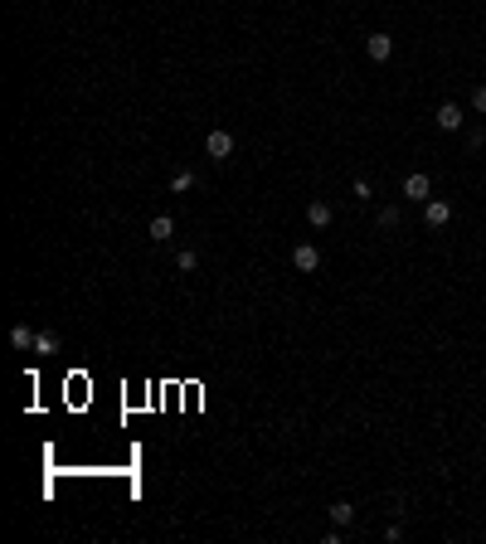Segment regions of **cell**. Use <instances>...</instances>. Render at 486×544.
Wrapping results in <instances>:
<instances>
[{
	"instance_id": "6da1fadb",
	"label": "cell",
	"mask_w": 486,
	"mask_h": 544,
	"mask_svg": "<svg viewBox=\"0 0 486 544\" xmlns=\"http://www.w3.org/2000/svg\"><path fill=\"white\" fill-rule=\"evenodd\" d=\"M205 151H210V161H219V165H224L229 156H234V136L224 132V127H214V132L205 136Z\"/></svg>"
},
{
	"instance_id": "7a4b0ae2",
	"label": "cell",
	"mask_w": 486,
	"mask_h": 544,
	"mask_svg": "<svg viewBox=\"0 0 486 544\" xmlns=\"http://www.w3.org/2000/svg\"><path fill=\"white\" fill-rule=\"evenodd\" d=\"M428 194H433V180L423 175V170L404 175V199H413V204H428Z\"/></svg>"
},
{
	"instance_id": "3957f363",
	"label": "cell",
	"mask_w": 486,
	"mask_h": 544,
	"mask_svg": "<svg viewBox=\"0 0 486 544\" xmlns=\"http://www.w3.org/2000/svg\"><path fill=\"white\" fill-rule=\"evenodd\" d=\"M292 268H297V272H316V268H321V248H316V244H297V248H292Z\"/></svg>"
},
{
	"instance_id": "277c9868",
	"label": "cell",
	"mask_w": 486,
	"mask_h": 544,
	"mask_svg": "<svg viewBox=\"0 0 486 544\" xmlns=\"http://www.w3.org/2000/svg\"><path fill=\"white\" fill-rule=\"evenodd\" d=\"M433 122H438V132H457L462 127V108L457 103H443V108L433 112Z\"/></svg>"
},
{
	"instance_id": "5b68a950",
	"label": "cell",
	"mask_w": 486,
	"mask_h": 544,
	"mask_svg": "<svg viewBox=\"0 0 486 544\" xmlns=\"http://www.w3.org/2000/svg\"><path fill=\"white\" fill-rule=\"evenodd\" d=\"M423 219H428V229H443V224L453 219V204H448V199H428V204H423Z\"/></svg>"
},
{
	"instance_id": "8992f818",
	"label": "cell",
	"mask_w": 486,
	"mask_h": 544,
	"mask_svg": "<svg viewBox=\"0 0 486 544\" xmlns=\"http://www.w3.org/2000/svg\"><path fill=\"white\" fill-rule=\"evenodd\" d=\"M365 54L375 58V63H384V58L394 54V39H389V34H370V39H365Z\"/></svg>"
},
{
	"instance_id": "52a82bcc",
	"label": "cell",
	"mask_w": 486,
	"mask_h": 544,
	"mask_svg": "<svg viewBox=\"0 0 486 544\" xmlns=\"http://www.w3.org/2000/svg\"><path fill=\"white\" fill-rule=\"evenodd\" d=\"M146 234H151L156 244H170V239H175V219H170V214H156V219H151V229H146Z\"/></svg>"
},
{
	"instance_id": "ba28073f",
	"label": "cell",
	"mask_w": 486,
	"mask_h": 544,
	"mask_svg": "<svg viewBox=\"0 0 486 544\" xmlns=\"http://www.w3.org/2000/svg\"><path fill=\"white\" fill-rule=\"evenodd\" d=\"M306 224H311V229H326V224H331V204H326V199H311V204H306Z\"/></svg>"
},
{
	"instance_id": "9c48e42d",
	"label": "cell",
	"mask_w": 486,
	"mask_h": 544,
	"mask_svg": "<svg viewBox=\"0 0 486 544\" xmlns=\"http://www.w3.org/2000/svg\"><path fill=\"white\" fill-rule=\"evenodd\" d=\"M331 525H336V530L355 525V506H351V501H336V506H331Z\"/></svg>"
},
{
	"instance_id": "30bf717a",
	"label": "cell",
	"mask_w": 486,
	"mask_h": 544,
	"mask_svg": "<svg viewBox=\"0 0 486 544\" xmlns=\"http://www.w3.org/2000/svg\"><path fill=\"white\" fill-rule=\"evenodd\" d=\"M34 335H39V330L15 326V330H10V345H15V350H34Z\"/></svg>"
},
{
	"instance_id": "8fae6325",
	"label": "cell",
	"mask_w": 486,
	"mask_h": 544,
	"mask_svg": "<svg viewBox=\"0 0 486 544\" xmlns=\"http://www.w3.org/2000/svg\"><path fill=\"white\" fill-rule=\"evenodd\" d=\"M34 355H58V335L54 330H39V335H34Z\"/></svg>"
},
{
	"instance_id": "7c38bea8",
	"label": "cell",
	"mask_w": 486,
	"mask_h": 544,
	"mask_svg": "<svg viewBox=\"0 0 486 544\" xmlns=\"http://www.w3.org/2000/svg\"><path fill=\"white\" fill-rule=\"evenodd\" d=\"M170 190H175V194L195 190V170H175V175H170Z\"/></svg>"
},
{
	"instance_id": "4fadbf2b",
	"label": "cell",
	"mask_w": 486,
	"mask_h": 544,
	"mask_svg": "<svg viewBox=\"0 0 486 544\" xmlns=\"http://www.w3.org/2000/svg\"><path fill=\"white\" fill-rule=\"evenodd\" d=\"M175 268H180V272H195V268H200V253H195V248H180V253H175Z\"/></svg>"
},
{
	"instance_id": "5bb4252c",
	"label": "cell",
	"mask_w": 486,
	"mask_h": 544,
	"mask_svg": "<svg viewBox=\"0 0 486 544\" xmlns=\"http://www.w3.org/2000/svg\"><path fill=\"white\" fill-rule=\"evenodd\" d=\"M379 229H399V209H394V204L379 209Z\"/></svg>"
},
{
	"instance_id": "9a60e30c",
	"label": "cell",
	"mask_w": 486,
	"mask_h": 544,
	"mask_svg": "<svg viewBox=\"0 0 486 544\" xmlns=\"http://www.w3.org/2000/svg\"><path fill=\"white\" fill-rule=\"evenodd\" d=\"M472 108L486 117V83H482V88H472Z\"/></svg>"
}]
</instances>
